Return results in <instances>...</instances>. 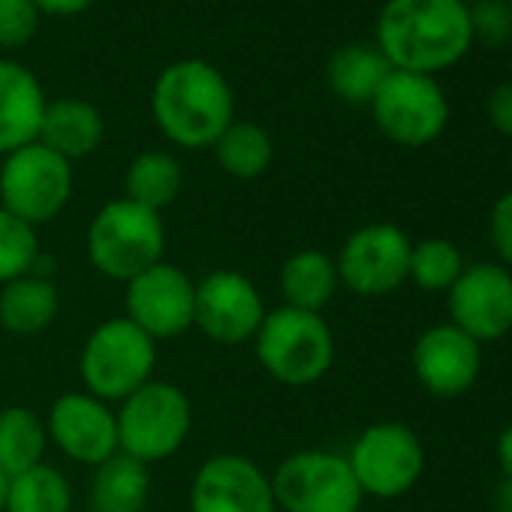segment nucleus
<instances>
[{
	"mask_svg": "<svg viewBox=\"0 0 512 512\" xmlns=\"http://www.w3.org/2000/svg\"><path fill=\"white\" fill-rule=\"evenodd\" d=\"M374 34L392 70L422 76L455 67L473 46L470 13L461 0H386Z\"/></svg>",
	"mask_w": 512,
	"mask_h": 512,
	"instance_id": "1",
	"label": "nucleus"
},
{
	"mask_svg": "<svg viewBox=\"0 0 512 512\" xmlns=\"http://www.w3.org/2000/svg\"><path fill=\"white\" fill-rule=\"evenodd\" d=\"M157 130L184 151L211 148L235 121V97L226 76L199 58L169 64L151 88Z\"/></svg>",
	"mask_w": 512,
	"mask_h": 512,
	"instance_id": "2",
	"label": "nucleus"
},
{
	"mask_svg": "<svg viewBox=\"0 0 512 512\" xmlns=\"http://www.w3.org/2000/svg\"><path fill=\"white\" fill-rule=\"evenodd\" d=\"M250 344L263 371L293 389L320 383L335 365V332L329 320L287 305L266 314Z\"/></svg>",
	"mask_w": 512,
	"mask_h": 512,
	"instance_id": "3",
	"label": "nucleus"
},
{
	"mask_svg": "<svg viewBox=\"0 0 512 512\" xmlns=\"http://www.w3.org/2000/svg\"><path fill=\"white\" fill-rule=\"evenodd\" d=\"M85 247L91 266L103 278L127 284L145 269L163 263L166 223L157 211L121 196L91 217Z\"/></svg>",
	"mask_w": 512,
	"mask_h": 512,
	"instance_id": "4",
	"label": "nucleus"
},
{
	"mask_svg": "<svg viewBox=\"0 0 512 512\" xmlns=\"http://www.w3.org/2000/svg\"><path fill=\"white\" fill-rule=\"evenodd\" d=\"M118 419V452L157 464L172 458L193 431V404L181 386L166 380H148L142 389L127 395L115 410Z\"/></svg>",
	"mask_w": 512,
	"mask_h": 512,
	"instance_id": "5",
	"label": "nucleus"
},
{
	"mask_svg": "<svg viewBox=\"0 0 512 512\" xmlns=\"http://www.w3.org/2000/svg\"><path fill=\"white\" fill-rule=\"evenodd\" d=\"M157 368V341L148 338L127 317H112L100 323L82 347L79 377L85 392L112 404L124 401L148 380Z\"/></svg>",
	"mask_w": 512,
	"mask_h": 512,
	"instance_id": "6",
	"label": "nucleus"
},
{
	"mask_svg": "<svg viewBox=\"0 0 512 512\" xmlns=\"http://www.w3.org/2000/svg\"><path fill=\"white\" fill-rule=\"evenodd\" d=\"M73 163L43 142L16 148L0 160V208L34 229L55 220L73 196Z\"/></svg>",
	"mask_w": 512,
	"mask_h": 512,
	"instance_id": "7",
	"label": "nucleus"
},
{
	"mask_svg": "<svg viewBox=\"0 0 512 512\" xmlns=\"http://www.w3.org/2000/svg\"><path fill=\"white\" fill-rule=\"evenodd\" d=\"M275 503L284 512H359L362 488L347 455L329 449H299L272 473Z\"/></svg>",
	"mask_w": 512,
	"mask_h": 512,
	"instance_id": "8",
	"label": "nucleus"
},
{
	"mask_svg": "<svg viewBox=\"0 0 512 512\" xmlns=\"http://www.w3.org/2000/svg\"><path fill=\"white\" fill-rule=\"evenodd\" d=\"M347 464L365 497L395 500L422 479L425 446L404 422H374L353 440Z\"/></svg>",
	"mask_w": 512,
	"mask_h": 512,
	"instance_id": "9",
	"label": "nucleus"
},
{
	"mask_svg": "<svg viewBox=\"0 0 512 512\" xmlns=\"http://www.w3.org/2000/svg\"><path fill=\"white\" fill-rule=\"evenodd\" d=\"M380 133L404 148H425L449 124V100L434 76L392 70L371 100Z\"/></svg>",
	"mask_w": 512,
	"mask_h": 512,
	"instance_id": "10",
	"label": "nucleus"
},
{
	"mask_svg": "<svg viewBox=\"0 0 512 512\" xmlns=\"http://www.w3.org/2000/svg\"><path fill=\"white\" fill-rule=\"evenodd\" d=\"M410 235L395 223H365L350 232L335 256L341 287L359 299L398 293L410 275Z\"/></svg>",
	"mask_w": 512,
	"mask_h": 512,
	"instance_id": "11",
	"label": "nucleus"
},
{
	"mask_svg": "<svg viewBox=\"0 0 512 512\" xmlns=\"http://www.w3.org/2000/svg\"><path fill=\"white\" fill-rule=\"evenodd\" d=\"M263 293L250 278L235 269H217L196 281V314L193 329L220 347L250 344L266 320Z\"/></svg>",
	"mask_w": 512,
	"mask_h": 512,
	"instance_id": "12",
	"label": "nucleus"
},
{
	"mask_svg": "<svg viewBox=\"0 0 512 512\" xmlns=\"http://www.w3.org/2000/svg\"><path fill=\"white\" fill-rule=\"evenodd\" d=\"M127 320L154 341H172L193 329L196 314V281L172 266L157 263L124 284Z\"/></svg>",
	"mask_w": 512,
	"mask_h": 512,
	"instance_id": "13",
	"label": "nucleus"
},
{
	"mask_svg": "<svg viewBox=\"0 0 512 512\" xmlns=\"http://www.w3.org/2000/svg\"><path fill=\"white\" fill-rule=\"evenodd\" d=\"M449 323L479 344L500 341L512 332V272L500 263L464 266L446 293Z\"/></svg>",
	"mask_w": 512,
	"mask_h": 512,
	"instance_id": "14",
	"label": "nucleus"
},
{
	"mask_svg": "<svg viewBox=\"0 0 512 512\" xmlns=\"http://www.w3.org/2000/svg\"><path fill=\"white\" fill-rule=\"evenodd\" d=\"M187 503L190 512H278L272 476L238 452L205 458L193 473Z\"/></svg>",
	"mask_w": 512,
	"mask_h": 512,
	"instance_id": "15",
	"label": "nucleus"
},
{
	"mask_svg": "<svg viewBox=\"0 0 512 512\" xmlns=\"http://www.w3.org/2000/svg\"><path fill=\"white\" fill-rule=\"evenodd\" d=\"M410 365L428 395L461 398L482 374V344L452 323H437L416 338Z\"/></svg>",
	"mask_w": 512,
	"mask_h": 512,
	"instance_id": "16",
	"label": "nucleus"
},
{
	"mask_svg": "<svg viewBox=\"0 0 512 512\" xmlns=\"http://www.w3.org/2000/svg\"><path fill=\"white\" fill-rule=\"evenodd\" d=\"M46 431L49 443L85 467H97L118 452L115 410L88 392H67L55 398L46 416Z\"/></svg>",
	"mask_w": 512,
	"mask_h": 512,
	"instance_id": "17",
	"label": "nucleus"
},
{
	"mask_svg": "<svg viewBox=\"0 0 512 512\" xmlns=\"http://www.w3.org/2000/svg\"><path fill=\"white\" fill-rule=\"evenodd\" d=\"M46 106L40 79L25 64L0 58V157L37 142Z\"/></svg>",
	"mask_w": 512,
	"mask_h": 512,
	"instance_id": "18",
	"label": "nucleus"
},
{
	"mask_svg": "<svg viewBox=\"0 0 512 512\" xmlns=\"http://www.w3.org/2000/svg\"><path fill=\"white\" fill-rule=\"evenodd\" d=\"M103 136H106V121L94 103L79 97H61V100H49L37 142L52 148L67 163H76L91 157L103 145Z\"/></svg>",
	"mask_w": 512,
	"mask_h": 512,
	"instance_id": "19",
	"label": "nucleus"
},
{
	"mask_svg": "<svg viewBox=\"0 0 512 512\" xmlns=\"http://www.w3.org/2000/svg\"><path fill=\"white\" fill-rule=\"evenodd\" d=\"M278 287H281V299H284L287 308L323 314V308L341 290L335 256H329L323 250H314V247L296 250L293 256H287V263L281 266Z\"/></svg>",
	"mask_w": 512,
	"mask_h": 512,
	"instance_id": "20",
	"label": "nucleus"
},
{
	"mask_svg": "<svg viewBox=\"0 0 512 512\" xmlns=\"http://www.w3.org/2000/svg\"><path fill=\"white\" fill-rule=\"evenodd\" d=\"M151 494V467L115 452L94 467L88 509L91 512H145Z\"/></svg>",
	"mask_w": 512,
	"mask_h": 512,
	"instance_id": "21",
	"label": "nucleus"
},
{
	"mask_svg": "<svg viewBox=\"0 0 512 512\" xmlns=\"http://www.w3.org/2000/svg\"><path fill=\"white\" fill-rule=\"evenodd\" d=\"M58 287L43 275H25L0 287V326L13 335H40L58 317Z\"/></svg>",
	"mask_w": 512,
	"mask_h": 512,
	"instance_id": "22",
	"label": "nucleus"
},
{
	"mask_svg": "<svg viewBox=\"0 0 512 512\" xmlns=\"http://www.w3.org/2000/svg\"><path fill=\"white\" fill-rule=\"evenodd\" d=\"M389 73H392V67L383 58V52L377 46H365V43L338 49L326 67L332 94L353 106H371L374 94L380 91V85L386 82Z\"/></svg>",
	"mask_w": 512,
	"mask_h": 512,
	"instance_id": "23",
	"label": "nucleus"
},
{
	"mask_svg": "<svg viewBox=\"0 0 512 512\" xmlns=\"http://www.w3.org/2000/svg\"><path fill=\"white\" fill-rule=\"evenodd\" d=\"M217 166L238 181H253L269 172L275 160V142L269 130L256 121H232L211 145Z\"/></svg>",
	"mask_w": 512,
	"mask_h": 512,
	"instance_id": "24",
	"label": "nucleus"
},
{
	"mask_svg": "<svg viewBox=\"0 0 512 512\" xmlns=\"http://www.w3.org/2000/svg\"><path fill=\"white\" fill-rule=\"evenodd\" d=\"M49 431L31 407L0 410V473L7 479L46 461Z\"/></svg>",
	"mask_w": 512,
	"mask_h": 512,
	"instance_id": "25",
	"label": "nucleus"
},
{
	"mask_svg": "<svg viewBox=\"0 0 512 512\" xmlns=\"http://www.w3.org/2000/svg\"><path fill=\"white\" fill-rule=\"evenodd\" d=\"M181 184V163L169 151H142L130 160L124 172V199L160 214L166 205L178 199Z\"/></svg>",
	"mask_w": 512,
	"mask_h": 512,
	"instance_id": "26",
	"label": "nucleus"
},
{
	"mask_svg": "<svg viewBox=\"0 0 512 512\" xmlns=\"http://www.w3.org/2000/svg\"><path fill=\"white\" fill-rule=\"evenodd\" d=\"M4 512H73L70 479L43 461L10 479Z\"/></svg>",
	"mask_w": 512,
	"mask_h": 512,
	"instance_id": "27",
	"label": "nucleus"
},
{
	"mask_svg": "<svg viewBox=\"0 0 512 512\" xmlns=\"http://www.w3.org/2000/svg\"><path fill=\"white\" fill-rule=\"evenodd\" d=\"M464 266L467 263L455 241L440 238V235L422 238V241H413L407 281H413L425 293H449V287L458 281Z\"/></svg>",
	"mask_w": 512,
	"mask_h": 512,
	"instance_id": "28",
	"label": "nucleus"
},
{
	"mask_svg": "<svg viewBox=\"0 0 512 512\" xmlns=\"http://www.w3.org/2000/svg\"><path fill=\"white\" fill-rule=\"evenodd\" d=\"M40 263V238L37 229L7 208H0V287L34 275Z\"/></svg>",
	"mask_w": 512,
	"mask_h": 512,
	"instance_id": "29",
	"label": "nucleus"
},
{
	"mask_svg": "<svg viewBox=\"0 0 512 512\" xmlns=\"http://www.w3.org/2000/svg\"><path fill=\"white\" fill-rule=\"evenodd\" d=\"M40 19L34 0H0V49L13 52L28 46L37 37Z\"/></svg>",
	"mask_w": 512,
	"mask_h": 512,
	"instance_id": "30",
	"label": "nucleus"
},
{
	"mask_svg": "<svg viewBox=\"0 0 512 512\" xmlns=\"http://www.w3.org/2000/svg\"><path fill=\"white\" fill-rule=\"evenodd\" d=\"M473 40L485 46H503L512 40V7L506 0H479L467 7Z\"/></svg>",
	"mask_w": 512,
	"mask_h": 512,
	"instance_id": "31",
	"label": "nucleus"
},
{
	"mask_svg": "<svg viewBox=\"0 0 512 512\" xmlns=\"http://www.w3.org/2000/svg\"><path fill=\"white\" fill-rule=\"evenodd\" d=\"M488 241H491V250L503 269L512 272V190L503 193L494 205H491V214H488Z\"/></svg>",
	"mask_w": 512,
	"mask_h": 512,
	"instance_id": "32",
	"label": "nucleus"
},
{
	"mask_svg": "<svg viewBox=\"0 0 512 512\" xmlns=\"http://www.w3.org/2000/svg\"><path fill=\"white\" fill-rule=\"evenodd\" d=\"M485 112H488L491 127H494L497 133H503V136H509V139H512V82L497 85V88L488 94V106H485Z\"/></svg>",
	"mask_w": 512,
	"mask_h": 512,
	"instance_id": "33",
	"label": "nucleus"
},
{
	"mask_svg": "<svg viewBox=\"0 0 512 512\" xmlns=\"http://www.w3.org/2000/svg\"><path fill=\"white\" fill-rule=\"evenodd\" d=\"M40 16H58V19H67V16H79L85 10H91L97 0H34Z\"/></svg>",
	"mask_w": 512,
	"mask_h": 512,
	"instance_id": "34",
	"label": "nucleus"
},
{
	"mask_svg": "<svg viewBox=\"0 0 512 512\" xmlns=\"http://www.w3.org/2000/svg\"><path fill=\"white\" fill-rule=\"evenodd\" d=\"M494 455H497V467H500L503 479H512V422L500 431V437L494 443Z\"/></svg>",
	"mask_w": 512,
	"mask_h": 512,
	"instance_id": "35",
	"label": "nucleus"
},
{
	"mask_svg": "<svg viewBox=\"0 0 512 512\" xmlns=\"http://www.w3.org/2000/svg\"><path fill=\"white\" fill-rule=\"evenodd\" d=\"M494 506L497 512H512V479H500L494 491Z\"/></svg>",
	"mask_w": 512,
	"mask_h": 512,
	"instance_id": "36",
	"label": "nucleus"
},
{
	"mask_svg": "<svg viewBox=\"0 0 512 512\" xmlns=\"http://www.w3.org/2000/svg\"><path fill=\"white\" fill-rule=\"evenodd\" d=\"M7 485H10V479L0 473V512H4V503H7Z\"/></svg>",
	"mask_w": 512,
	"mask_h": 512,
	"instance_id": "37",
	"label": "nucleus"
},
{
	"mask_svg": "<svg viewBox=\"0 0 512 512\" xmlns=\"http://www.w3.org/2000/svg\"><path fill=\"white\" fill-rule=\"evenodd\" d=\"M461 4H464V7H470V4H479V0H461Z\"/></svg>",
	"mask_w": 512,
	"mask_h": 512,
	"instance_id": "38",
	"label": "nucleus"
},
{
	"mask_svg": "<svg viewBox=\"0 0 512 512\" xmlns=\"http://www.w3.org/2000/svg\"><path fill=\"white\" fill-rule=\"evenodd\" d=\"M506 4H509V7H512V0H506Z\"/></svg>",
	"mask_w": 512,
	"mask_h": 512,
	"instance_id": "39",
	"label": "nucleus"
}]
</instances>
